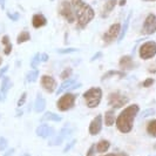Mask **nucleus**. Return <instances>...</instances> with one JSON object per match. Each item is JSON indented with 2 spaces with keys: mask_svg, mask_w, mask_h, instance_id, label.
I'll use <instances>...</instances> for the list:
<instances>
[{
  "mask_svg": "<svg viewBox=\"0 0 156 156\" xmlns=\"http://www.w3.org/2000/svg\"><path fill=\"white\" fill-rule=\"evenodd\" d=\"M139 112H140L139 105H130V106L126 107L115 120L117 129L123 134L130 133L133 130L135 116L139 114Z\"/></svg>",
  "mask_w": 156,
  "mask_h": 156,
  "instance_id": "f257e3e1",
  "label": "nucleus"
},
{
  "mask_svg": "<svg viewBox=\"0 0 156 156\" xmlns=\"http://www.w3.org/2000/svg\"><path fill=\"white\" fill-rule=\"evenodd\" d=\"M72 6L74 9V13L78 18L79 27L85 28L88 23H90L95 16L94 9L83 0H72Z\"/></svg>",
  "mask_w": 156,
  "mask_h": 156,
  "instance_id": "f03ea898",
  "label": "nucleus"
},
{
  "mask_svg": "<svg viewBox=\"0 0 156 156\" xmlns=\"http://www.w3.org/2000/svg\"><path fill=\"white\" fill-rule=\"evenodd\" d=\"M83 99L86 101L87 107L89 108L98 107L102 100V89L99 87H92L90 89L83 93Z\"/></svg>",
  "mask_w": 156,
  "mask_h": 156,
  "instance_id": "7ed1b4c3",
  "label": "nucleus"
},
{
  "mask_svg": "<svg viewBox=\"0 0 156 156\" xmlns=\"http://www.w3.org/2000/svg\"><path fill=\"white\" fill-rule=\"evenodd\" d=\"M76 98H78L76 94H73V93L63 94L62 96L58 100V102H56L58 109L60 110V112H67V110H69L70 108L74 107L75 101H76Z\"/></svg>",
  "mask_w": 156,
  "mask_h": 156,
  "instance_id": "20e7f679",
  "label": "nucleus"
},
{
  "mask_svg": "<svg viewBox=\"0 0 156 156\" xmlns=\"http://www.w3.org/2000/svg\"><path fill=\"white\" fill-rule=\"evenodd\" d=\"M129 103V99L120 92H113L108 95V105L113 108H122Z\"/></svg>",
  "mask_w": 156,
  "mask_h": 156,
  "instance_id": "39448f33",
  "label": "nucleus"
},
{
  "mask_svg": "<svg viewBox=\"0 0 156 156\" xmlns=\"http://www.w3.org/2000/svg\"><path fill=\"white\" fill-rule=\"evenodd\" d=\"M140 58L143 60L151 59L156 55V42L155 41H147L140 47L139 51Z\"/></svg>",
  "mask_w": 156,
  "mask_h": 156,
  "instance_id": "423d86ee",
  "label": "nucleus"
},
{
  "mask_svg": "<svg viewBox=\"0 0 156 156\" xmlns=\"http://www.w3.org/2000/svg\"><path fill=\"white\" fill-rule=\"evenodd\" d=\"M59 12H60V14L65 18V20H66L67 23H72L75 21L76 16H75V13H74L73 6H72V4H70L69 1H62L61 5H60Z\"/></svg>",
  "mask_w": 156,
  "mask_h": 156,
  "instance_id": "0eeeda50",
  "label": "nucleus"
},
{
  "mask_svg": "<svg viewBox=\"0 0 156 156\" xmlns=\"http://www.w3.org/2000/svg\"><path fill=\"white\" fill-rule=\"evenodd\" d=\"M120 32H121V25L119 23H113L109 28H108V31L102 35V40L105 41V44H110L114 40L119 39Z\"/></svg>",
  "mask_w": 156,
  "mask_h": 156,
  "instance_id": "6e6552de",
  "label": "nucleus"
},
{
  "mask_svg": "<svg viewBox=\"0 0 156 156\" xmlns=\"http://www.w3.org/2000/svg\"><path fill=\"white\" fill-rule=\"evenodd\" d=\"M156 32V16L155 14H149L144 23L142 26V30L141 33L144 34V35H150V34H154Z\"/></svg>",
  "mask_w": 156,
  "mask_h": 156,
  "instance_id": "1a4fd4ad",
  "label": "nucleus"
},
{
  "mask_svg": "<svg viewBox=\"0 0 156 156\" xmlns=\"http://www.w3.org/2000/svg\"><path fill=\"white\" fill-rule=\"evenodd\" d=\"M41 86L45 88L47 93H53L56 88V81L51 75H42L41 76Z\"/></svg>",
  "mask_w": 156,
  "mask_h": 156,
  "instance_id": "9d476101",
  "label": "nucleus"
},
{
  "mask_svg": "<svg viewBox=\"0 0 156 156\" xmlns=\"http://www.w3.org/2000/svg\"><path fill=\"white\" fill-rule=\"evenodd\" d=\"M89 134L90 135H98L102 129V115H98L93 119V121L89 125Z\"/></svg>",
  "mask_w": 156,
  "mask_h": 156,
  "instance_id": "9b49d317",
  "label": "nucleus"
},
{
  "mask_svg": "<svg viewBox=\"0 0 156 156\" xmlns=\"http://www.w3.org/2000/svg\"><path fill=\"white\" fill-rule=\"evenodd\" d=\"M119 66H120L121 69L125 72V70L133 69L134 67H135V62H134L133 58H132L130 55H123V56H121V59H120Z\"/></svg>",
  "mask_w": 156,
  "mask_h": 156,
  "instance_id": "f8f14e48",
  "label": "nucleus"
},
{
  "mask_svg": "<svg viewBox=\"0 0 156 156\" xmlns=\"http://www.w3.org/2000/svg\"><path fill=\"white\" fill-rule=\"evenodd\" d=\"M35 133L37 135L39 136V137H42V139H47V137H49L52 134L54 133V130H53V128H51L48 125H45V123H42V125H40L38 128H37V130H35Z\"/></svg>",
  "mask_w": 156,
  "mask_h": 156,
  "instance_id": "ddd939ff",
  "label": "nucleus"
},
{
  "mask_svg": "<svg viewBox=\"0 0 156 156\" xmlns=\"http://www.w3.org/2000/svg\"><path fill=\"white\" fill-rule=\"evenodd\" d=\"M46 23H47L46 16H44V14H41V13H37V14H34L33 18H32V25H33L34 28H41V27L46 26Z\"/></svg>",
  "mask_w": 156,
  "mask_h": 156,
  "instance_id": "4468645a",
  "label": "nucleus"
},
{
  "mask_svg": "<svg viewBox=\"0 0 156 156\" xmlns=\"http://www.w3.org/2000/svg\"><path fill=\"white\" fill-rule=\"evenodd\" d=\"M72 133H73V129L69 128V127H65V128H62V129H61V132H60V134L58 135V137L55 139L54 144L55 146L61 144V143L63 142V140H65V139H67L68 136H70V134Z\"/></svg>",
  "mask_w": 156,
  "mask_h": 156,
  "instance_id": "2eb2a0df",
  "label": "nucleus"
},
{
  "mask_svg": "<svg viewBox=\"0 0 156 156\" xmlns=\"http://www.w3.org/2000/svg\"><path fill=\"white\" fill-rule=\"evenodd\" d=\"M117 2H119L117 0H108V1L105 4L103 8H102V14H101L102 18L108 16V14H109L110 12H112V11L115 8V6H116Z\"/></svg>",
  "mask_w": 156,
  "mask_h": 156,
  "instance_id": "dca6fc26",
  "label": "nucleus"
},
{
  "mask_svg": "<svg viewBox=\"0 0 156 156\" xmlns=\"http://www.w3.org/2000/svg\"><path fill=\"white\" fill-rule=\"evenodd\" d=\"M132 14H133V11H130L129 13H128V16H127V19L125 20V23H123V26H122V28H121V32H120V35H119V42H121L122 39L125 38L126 33L128 31V27H129V23H130V19H132Z\"/></svg>",
  "mask_w": 156,
  "mask_h": 156,
  "instance_id": "f3484780",
  "label": "nucleus"
},
{
  "mask_svg": "<svg viewBox=\"0 0 156 156\" xmlns=\"http://www.w3.org/2000/svg\"><path fill=\"white\" fill-rule=\"evenodd\" d=\"M75 82H76V80H75V79H67V80H65L62 85H61V86L56 89V94H58V95H60V94L63 93L65 90L70 89V88H72V86H73Z\"/></svg>",
  "mask_w": 156,
  "mask_h": 156,
  "instance_id": "a211bd4d",
  "label": "nucleus"
},
{
  "mask_svg": "<svg viewBox=\"0 0 156 156\" xmlns=\"http://www.w3.org/2000/svg\"><path fill=\"white\" fill-rule=\"evenodd\" d=\"M110 76H119V78H125L126 76V72L123 70H108L107 73H105L103 75H102L101 80L102 81H105L106 79H109Z\"/></svg>",
  "mask_w": 156,
  "mask_h": 156,
  "instance_id": "6ab92c4d",
  "label": "nucleus"
},
{
  "mask_svg": "<svg viewBox=\"0 0 156 156\" xmlns=\"http://www.w3.org/2000/svg\"><path fill=\"white\" fill-rule=\"evenodd\" d=\"M115 112L112 109V110H108V112H106V114H105V123L107 127H112V126L115 123Z\"/></svg>",
  "mask_w": 156,
  "mask_h": 156,
  "instance_id": "aec40b11",
  "label": "nucleus"
},
{
  "mask_svg": "<svg viewBox=\"0 0 156 156\" xmlns=\"http://www.w3.org/2000/svg\"><path fill=\"white\" fill-rule=\"evenodd\" d=\"M45 108H46V100L41 96H38L34 103V110L37 113H41L42 110H45Z\"/></svg>",
  "mask_w": 156,
  "mask_h": 156,
  "instance_id": "412c9836",
  "label": "nucleus"
},
{
  "mask_svg": "<svg viewBox=\"0 0 156 156\" xmlns=\"http://www.w3.org/2000/svg\"><path fill=\"white\" fill-rule=\"evenodd\" d=\"M110 147V143L109 141L107 140H101L99 143H96L95 144V149H96V151L98 153H106Z\"/></svg>",
  "mask_w": 156,
  "mask_h": 156,
  "instance_id": "4be33fe9",
  "label": "nucleus"
},
{
  "mask_svg": "<svg viewBox=\"0 0 156 156\" xmlns=\"http://www.w3.org/2000/svg\"><path fill=\"white\" fill-rule=\"evenodd\" d=\"M42 121H53V122H60L61 120H62V117L59 116L58 114H55V113H52V112H47L46 114L42 116L41 119Z\"/></svg>",
  "mask_w": 156,
  "mask_h": 156,
  "instance_id": "5701e85b",
  "label": "nucleus"
},
{
  "mask_svg": "<svg viewBox=\"0 0 156 156\" xmlns=\"http://www.w3.org/2000/svg\"><path fill=\"white\" fill-rule=\"evenodd\" d=\"M12 87V82L11 79L8 76H4L2 81H1V87H0V92L4 94H7V92L9 90V88Z\"/></svg>",
  "mask_w": 156,
  "mask_h": 156,
  "instance_id": "b1692460",
  "label": "nucleus"
},
{
  "mask_svg": "<svg viewBox=\"0 0 156 156\" xmlns=\"http://www.w3.org/2000/svg\"><path fill=\"white\" fill-rule=\"evenodd\" d=\"M30 40H31V34H30V32L23 31L19 35H18V38H16V42L20 45V44L26 42V41H30Z\"/></svg>",
  "mask_w": 156,
  "mask_h": 156,
  "instance_id": "393cba45",
  "label": "nucleus"
},
{
  "mask_svg": "<svg viewBox=\"0 0 156 156\" xmlns=\"http://www.w3.org/2000/svg\"><path fill=\"white\" fill-rule=\"evenodd\" d=\"M39 76V70L37 69H32L27 75H26V81L27 82H35L37 81V79Z\"/></svg>",
  "mask_w": 156,
  "mask_h": 156,
  "instance_id": "a878e982",
  "label": "nucleus"
},
{
  "mask_svg": "<svg viewBox=\"0 0 156 156\" xmlns=\"http://www.w3.org/2000/svg\"><path fill=\"white\" fill-rule=\"evenodd\" d=\"M147 133L153 136V137H156V120H151L147 125Z\"/></svg>",
  "mask_w": 156,
  "mask_h": 156,
  "instance_id": "bb28decb",
  "label": "nucleus"
},
{
  "mask_svg": "<svg viewBox=\"0 0 156 156\" xmlns=\"http://www.w3.org/2000/svg\"><path fill=\"white\" fill-rule=\"evenodd\" d=\"M73 74V70L72 68H65V69L61 72V74H60V79H62V80H67V79L70 78V75Z\"/></svg>",
  "mask_w": 156,
  "mask_h": 156,
  "instance_id": "cd10ccee",
  "label": "nucleus"
},
{
  "mask_svg": "<svg viewBox=\"0 0 156 156\" xmlns=\"http://www.w3.org/2000/svg\"><path fill=\"white\" fill-rule=\"evenodd\" d=\"M78 48H74V47H69V48H61V49H58L56 52L60 53V54H69V53H75L78 52Z\"/></svg>",
  "mask_w": 156,
  "mask_h": 156,
  "instance_id": "c85d7f7f",
  "label": "nucleus"
},
{
  "mask_svg": "<svg viewBox=\"0 0 156 156\" xmlns=\"http://www.w3.org/2000/svg\"><path fill=\"white\" fill-rule=\"evenodd\" d=\"M41 62V60H40V54L39 53H37V54L33 56V59H32L31 61V67L33 69H35L37 67H38V65Z\"/></svg>",
  "mask_w": 156,
  "mask_h": 156,
  "instance_id": "c756f323",
  "label": "nucleus"
},
{
  "mask_svg": "<svg viewBox=\"0 0 156 156\" xmlns=\"http://www.w3.org/2000/svg\"><path fill=\"white\" fill-rule=\"evenodd\" d=\"M26 98H27V93L26 92H23V95L20 96V99H19V101H18V107H23V105H25V102H26Z\"/></svg>",
  "mask_w": 156,
  "mask_h": 156,
  "instance_id": "7c9ffc66",
  "label": "nucleus"
},
{
  "mask_svg": "<svg viewBox=\"0 0 156 156\" xmlns=\"http://www.w3.org/2000/svg\"><path fill=\"white\" fill-rule=\"evenodd\" d=\"M7 16L12 20V21H18L19 20V18H20V14L19 13H11V12H7Z\"/></svg>",
  "mask_w": 156,
  "mask_h": 156,
  "instance_id": "2f4dec72",
  "label": "nucleus"
},
{
  "mask_svg": "<svg viewBox=\"0 0 156 156\" xmlns=\"http://www.w3.org/2000/svg\"><path fill=\"white\" fill-rule=\"evenodd\" d=\"M6 148H7V140L1 136V137H0V151Z\"/></svg>",
  "mask_w": 156,
  "mask_h": 156,
  "instance_id": "473e14b6",
  "label": "nucleus"
},
{
  "mask_svg": "<svg viewBox=\"0 0 156 156\" xmlns=\"http://www.w3.org/2000/svg\"><path fill=\"white\" fill-rule=\"evenodd\" d=\"M154 83V79H151V78H148V79H146L144 81H143V83H142V86L144 87V88H148V87H150L151 85Z\"/></svg>",
  "mask_w": 156,
  "mask_h": 156,
  "instance_id": "72a5a7b5",
  "label": "nucleus"
},
{
  "mask_svg": "<svg viewBox=\"0 0 156 156\" xmlns=\"http://www.w3.org/2000/svg\"><path fill=\"white\" fill-rule=\"evenodd\" d=\"M154 114H155V110L149 108V109H146L142 113V117H148L149 115H154Z\"/></svg>",
  "mask_w": 156,
  "mask_h": 156,
  "instance_id": "f704fd0d",
  "label": "nucleus"
},
{
  "mask_svg": "<svg viewBox=\"0 0 156 156\" xmlns=\"http://www.w3.org/2000/svg\"><path fill=\"white\" fill-rule=\"evenodd\" d=\"M95 150H96V149H95V143H94V144L90 146V148L88 149L86 156H95Z\"/></svg>",
  "mask_w": 156,
  "mask_h": 156,
  "instance_id": "c9c22d12",
  "label": "nucleus"
},
{
  "mask_svg": "<svg viewBox=\"0 0 156 156\" xmlns=\"http://www.w3.org/2000/svg\"><path fill=\"white\" fill-rule=\"evenodd\" d=\"M75 143H76V140H72V142H69V143L66 146V148L63 149V151H65V153H67L68 150H70V149L74 147V144H75Z\"/></svg>",
  "mask_w": 156,
  "mask_h": 156,
  "instance_id": "e433bc0d",
  "label": "nucleus"
},
{
  "mask_svg": "<svg viewBox=\"0 0 156 156\" xmlns=\"http://www.w3.org/2000/svg\"><path fill=\"white\" fill-rule=\"evenodd\" d=\"M11 52H12V44H8L4 48V53H5V55H9Z\"/></svg>",
  "mask_w": 156,
  "mask_h": 156,
  "instance_id": "4c0bfd02",
  "label": "nucleus"
},
{
  "mask_svg": "<svg viewBox=\"0 0 156 156\" xmlns=\"http://www.w3.org/2000/svg\"><path fill=\"white\" fill-rule=\"evenodd\" d=\"M1 42H2V45H5V46L8 45V44H11V42H9V37H8V35H4V37L1 38Z\"/></svg>",
  "mask_w": 156,
  "mask_h": 156,
  "instance_id": "58836bf2",
  "label": "nucleus"
},
{
  "mask_svg": "<svg viewBox=\"0 0 156 156\" xmlns=\"http://www.w3.org/2000/svg\"><path fill=\"white\" fill-rule=\"evenodd\" d=\"M101 56H102V53H101V52H98V53H95V54H94L93 56H92V59H90V61L93 62V61H95L96 59H100Z\"/></svg>",
  "mask_w": 156,
  "mask_h": 156,
  "instance_id": "ea45409f",
  "label": "nucleus"
},
{
  "mask_svg": "<svg viewBox=\"0 0 156 156\" xmlns=\"http://www.w3.org/2000/svg\"><path fill=\"white\" fill-rule=\"evenodd\" d=\"M103 156H129V155L126 154V153H112V154H107V155H103Z\"/></svg>",
  "mask_w": 156,
  "mask_h": 156,
  "instance_id": "a19ab883",
  "label": "nucleus"
},
{
  "mask_svg": "<svg viewBox=\"0 0 156 156\" xmlns=\"http://www.w3.org/2000/svg\"><path fill=\"white\" fill-rule=\"evenodd\" d=\"M40 60H41V61H44V62L48 61V54H46V53L40 54Z\"/></svg>",
  "mask_w": 156,
  "mask_h": 156,
  "instance_id": "79ce46f5",
  "label": "nucleus"
},
{
  "mask_svg": "<svg viewBox=\"0 0 156 156\" xmlns=\"http://www.w3.org/2000/svg\"><path fill=\"white\" fill-rule=\"evenodd\" d=\"M7 70H8V65H6V66H5L2 69L0 70V78H2V76H4V74H5Z\"/></svg>",
  "mask_w": 156,
  "mask_h": 156,
  "instance_id": "37998d69",
  "label": "nucleus"
},
{
  "mask_svg": "<svg viewBox=\"0 0 156 156\" xmlns=\"http://www.w3.org/2000/svg\"><path fill=\"white\" fill-rule=\"evenodd\" d=\"M14 151H16V150H14L13 148L9 149V150H7V151H6V154H4V156H12L13 154H14Z\"/></svg>",
  "mask_w": 156,
  "mask_h": 156,
  "instance_id": "c03bdc74",
  "label": "nucleus"
},
{
  "mask_svg": "<svg viewBox=\"0 0 156 156\" xmlns=\"http://www.w3.org/2000/svg\"><path fill=\"white\" fill-rule=\"evenodd\" d=\"M5 98H6V94H4V93H1V92H0V102L5 101Z\"/></svg>",
  "mask_w": 156,
  "mask_h": 156,
  "instance_id": "a18cd8bd",
  "label": "nucleus"
},
{
  "mask_svg": "<svg viewBox=\"0 0 156 156\" xmlns=\"http://www.w3.org/2000/svg\"><path fill=\"white\" fill-rule=\"evenodd\" d=\"M126 2H127V0H120V1L117 2V4H119L120 6H125V5H126Z\"/></svg>",
  "mask_w": 156,
  "mask_h": 156,
  "instance_id": "49530a36",
  "label": "nucleus"
},
{
  "mask_svg": "<svg viewBox=\"0 0 156 156\" xmlns=\"http://www.w3.org/2000/svg\"><path fill=\"white\" fill-rule=\"evenodd\" d=\"M5 1H6V0H0V6H1L2 9L5 8Z\"/></svg>",
  "mask_w": 156,
  "mask_h": 156,
  "instance_id": "de8ad7c7",
  "label": "nucleus"
},
{
  "mask_svg": "<svg viewBox=\"0 0 156 156\" xmlns=\"http://www.w3.org/2000/svg\"><path fill=\"white\" fill-rule=\"evenodd\" d=\"M21 156H31V155H30V154H27V153H26V154H23V155H21Z\"/></svg>",
  "mask_w": 156,
  "mask_h": 156,
  "instance_id": "09e8293b",
  "label": "nucleus"
},
{
  "mask_svg": "<svg viewBox=\"0 0 156 156\" xmlns=\"http://www.w3.org/2000/svg\"><path fill=\"white\" fill-rule=\"evenodd\" d=\"M2 63V59H1V56H0V65Z\"/></svg>",
  "mask_w": 156,
  "mask_h": 156,
  "instance_id": "8fccbe9b",
  "label": "nucleus"
},
{
  "mask_svg": "<svg viewBox=\"0 0 156 156\" xmlns=\"http://www.w3.org/2000/svg\"><path fill=\"white\" fill-rule=\"evenodd\" d=\"M147 1H153V0H147Z\"/></svg>",
  "mask_w": 156,
  "mask_h": 156,
  "instance_id": "3c124183",
  "label": "nucleus"
}]
</instances>
